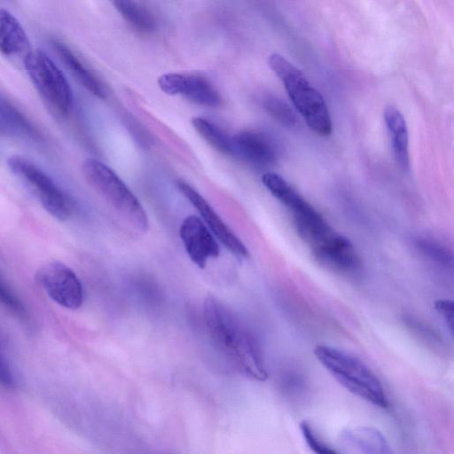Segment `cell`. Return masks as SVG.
I'll list each match as a JSON object with an SVG mask.
<instances>
[{
  "label": "cell",
  "instance_id": "1",
  "mask_svg": "<svg viewBox=\"0 0 454 454\" xmlns=\"http://www.w3.org/2000/svg\"><path fill=\"white\" fill-rule=\"evenodd\" d=\"M203 317L214 341L243 373L260 381L268 378L256 339L224 303L208 295L203 303Z\"/></svg>",
  "mask_w": 454,
  "mask_h": 454
},
{
  "label": "cell",
  "instance_id": "2",
  "mask_svg": "<svg viewBox=\"0 0 454 454\" xmlns=\"http://www.w3.org/2000/svg\"><path fill=\"white\" fill-rule=\"evenodd\" d=\"M298 235L322 264L341 273H355L361 261L348 239L336 231L309 202L292 212Z\"/></svg>",
  "mask_w": 454,
  "mask_h": 454
},
{
  "label": "cell",
  "instance_id": "3",
  "mask_svg": "<svg viewBox=\"0 0 454 454\" xmlns=\"http://www.w3.org/2000/svg\"><path fill=\"white\" fill-rule=\"evenodd\" d=\"M317 361L348 392L364 401L385 409L388 400L374 372L360 359L337 348L317 345L314 348Z\"/></svg>",
  "mask_w": 454,
  "mask_h": 454
},
{
  "label": "cell",
  "instance_id": "4",
  "mask_svg": "<svg viewBox=\"0 0 454 454\" xmlns=\"http://www.w3.org/2000/svg\"><path fill=\"white\" fill-rule=\"evenodd\" d=\"M269 65L281 80L296 110L315 133L326 137L333 124L324 98L308 81L304 74L284 56L273 53Z\"/></svg>",
  "mask_w": 454,
  "mask_h": 454
},
{
  "label": "cell",
  "instance_id": "5",
  "mask_svg": "<svg viewBox=\"0 0 454 454\" xmlns=\"http://www.w3.org/2000/svg\"><path fill=\"white\" fill-rule=\"evenodd\" d=\"M83 176L132 228L145 232L149 227L147 214L139 200L121 177L107 165L94 159H86L82 166Z\"/></svg>",
  "mask_w": 454,
  "mask_h": 454
},
{
  "label": "cell",
  "instance_id": "6",
  "mask_svg": "<svg viewBox=\"0 0 454 454\" xmlns=\"http://www.w3.org/2000/svg\"><path fill=\"white\" fill-rule=\"evenodd\" d=\"M7 164L12 172L28 186L50 215L60 221L72 216L74 207L73 200L35 163L25 157L12 155Z\"/></svg>",
  "mask_w": 454,
  "mask_h": 454
},
{
  "label": "cell",
  "instance_id": "7",
  "mask_svg": "<svg viewBox=\"0 0 454 454\" xmlns=\"http://www.w3.org/2000/svg\"><path fill=\"white\" fill-rule=\"evenodd\" d=\"M33 84L55 110L67 114L74 102L72 89L59 67L42 50H31L23 59Z\"/></svg>",
  "mask_w": 454,
  "mask_h": 454
},
{
  "label": "cell",
  "instance_id": "8",
  "mask_svg": "<svg viewBox=\"0 0 454 454\" xmlns=\"http://www.w3.org/2000/svg\"><path fill=\"white\" fill-rule=\"evenodd\" d=\"M36 278L47 295L59 305L77 309L83 302L82 286L72 269L61 262H47Z\"/></svg>",
  "mask_w": 454,
  "mask_h": 454
},
{
  "label": "cell",
  "instance_id": "9",
  "mask_svg": "<svg viewBox=\"0 0 454 454\" xmlns=\"http://www.w3.org/2000/svg\"><path fill=\"white\" fill-rule=\"evenodd\" d=\"M160 89L168 95H182L189 101L207 107L220 105L221 96L207 78L196 74L168 73L158 78Z\"/></svg>",
  "mask_w": 454,
  "mask_h": 454
},
{
  "label": "cell",
  "instance_id": "10",
  "mask_svg": "<svg viewBox=\"0 0 454 454\" xmlns=\"http://www.w3.org/2000/svg\"><path fill=\"white\" fill-rule=\"evenodd\" d=\"M176 185L182 194L201 215L215 237L233 254L240 258L249 257V251L239 238L229 228L211 205L193 187L183 180Z\"/></svg>",
  "mask_w": 454,
  "mask_h": 454
},
{
  "label": "cell",
  "instance_id": "11",
  "mask_svg": "<svg viewBox=\"0 0 454 454\" xmlns=\"http://www.w3.org/2000/svg\"><path fill=\"white\" fill-rule=\"evenodd\" d=\"M179 234L187 254L199 268L204 269L209 259L219 256V245L198 216H186L181 223Z\"/></svg>",
  "mask_w": 454,
  "mask_h": 454
},
{
  "label": "cell",
  "instance_id": "12",
  "mask_svg": "<svg viewBox=\"0 0 454 454\" xmlns=\"http://www.w3.org/2000/svg\"><path fill=\"white\" fill-rule=\"evenodd\" d=\"M340 454H394L384 434L372 427H356L342 431Z\"/></svg>",
  "mask_w": 454,
  "mask_h": 454
},
{
  "label": "cell",
  "instance_id": "13",
  "mask_svg": "<svg viewBox=\"0 0 454 454\" xmlns=\"http://www.w3.org/2000/svg\"><path fill=\"white\" fill-rule=\"evenodd\" d=\"M233 155L258 166H268L277 160V150L265 135L243 130L232 137Z\"/></svg>",
  "mask_w": 454,
  "mask_h": 454
},
{
  "label": "cell",
  "instance_id": "14",
  "mask_svg": "<svg viewBox=\"0 0 454 454\" xmlns=\"http://www.w3.org/2000/svg\"><path fill=\"white\" fill-rule=\"evenodd\" d=\"M31 51L29 40L18 19L7 9L0 8V52L5 57H19Z\"/></svg>",
  "mask_w": 454,
  "mask_h": 454
},
{
  "label": "cell",
  "instance_id": "15",
  "mask_svg": "<svg viewBox=\"0 0 454 454\" xmlns=\"http://www.w3.org/2000/svg\"><path fill=\"white\" fill-rule=\"evenodd\" d=\"M384 119L391 137L395 162L403 170H408L410 157L408 129L405 120L401 112L394 106H387L385 109Z\"/></svg>",
  "mask_w": 454,
  "mask_h": 454
},
{
  "label": "cell",
  "instance_id": "16",
  "mask_svg": "<svg viewBox=\"0 0 454 454\" xmlns=\"http://www.w3.org/2000/svg\"><path fill=\"white\" fill-rule=\"evenodd\" d=\"M54 49L61 60L72 72L79 82L91 94L98 98H106V90L100 80L78 59V57L63 43L53 42Z\"/></svg>",
  "mask_w": 454,
  "mask_h": 454
},
{
  "label": "cell",
  "instance_id": "17",
  "mask_svg": "<svg viewBox=\"0 0 454 454\" xmlns=\"http://www.w3.org/2000/svg\"><path fill=\"white\" fill-rule=\"evenodd\" d=\"M0 122L7 134H14L35 141L41 137L31 121L2 94H0Z\"/></svg>",
  "mask_w": 454,
  "mask_h": 454
},
{
  "label": "cell",
  "instance_id": "18",
  "mask_svg": "<svg viewBox=\"0 0 454 454\" xmlns=\"http://www.w3.org/2000/svg\"><path fill=\"white\" fill-rule=\"evenodd\" d=\"M114 8L120 15L140 33H152L156 29V20L152 12L133 1H114Z\"/></svg>",
  "mask_w": 454,
  "mask_h": 454
},
{
  "label": "cell",
  "instance_id": "19",
  "mask_svg": "<svg viewBox=\"0 0 454 454\" xmlns=\"http://www.w3.org/2000/svg\"><path fill=\"white\" fill-rule=\"evenodd\" d=\"M192 124L200 136L215 150L233 155L232 137L216 124L202 117H193Z\"/></svg>",
  "mask_w": 454,
  "mask_h": 454
},
{
  "label": "cell",
  "instance_id": "20",
  "mask_svg": "<svg viewBox=\"0 0 454 454\" xmlns=\"http://www.w3.org/2000/svg\"><path fill=\"white\" fill-rule=\"evenodd\" d=\"M262 107L276 121L286 127H294L297 123V117L292 107L276 96H266L262 99Z\"/></svg>",
  "mask_w": 454,
  "mask_h": 454
},
{
  "label": "cell",
  "instance_id": "21",
  "mask_svg": "<svg viewBox=\"0 0 454 454\" xmlns=\"http://www.w3.org/2000/svg\"><path fill=\"white\" fill-rule=\"evenodd\" d=\"M416 247L425 256L444 266L452 264L451 253L439 242L428 239H419Z\"/></svg>",
  "mask_w": 454,
  "mask_h": 454
},
{
  "label": "cell",
  "instance_id": "22",
  "mask_svg": "<svg viewBox=\"0 0 454 454\" xmlns=\"http://www.w3.org/2000/svg\"><path fill=\"white\" fill-rule=\"evenodd\" d=\"M300 429L306 444L314 454H340L317 434L308 421H302Z\"/></svg>",
  "mask_w": 454,
  "mask_h": 454
},
{
  "label": "cell",
  "instance_id": "23",
  "mask_svg": "<svg viewBox=\"0 0 454 454\" xmlns=\"http://www.w3.org/2000/svg\"><path fill=\"white\" fill-rule=\"evenodd\" d=\"M0 304L20 318L27 317V310L23 302L1 278Z\"/></svg>",
  "mask_w": 454,
  "mask_h": 454
},
{
  "label": "cell",
  "instance_id": "24",
  "mask_svg": "<svg viewBox=\"0 0 454 454\" xmlns=\"http://www.w3.org/2000/svg\"><path fill=\"white\" fill-rule=\"evenodd\" d=\"M434 309L437 311V313L441 316V317L443 319L450 333L452 334L454 315V307L452 301L447 299H439L434 302Z\"/></svg>",
  "mask_w": 454,
  "mask_h": 454
},
{
  "label": "cell",
  "instance_id": "25",
  "mask_svg": "<svg viewBox=\"0 0 454 454\" xmlns=\"http://www.w3.org/2000/svg\"><path fill=\"white\" fill-rule=\"evenodd\" d=\"M0 384L12 387L13 386V377L7 361L0 355Z\"/></svg>",
  "mask_w": 454,
  "mask_h": 454
},
{
  "label": "cell",
  "instance_id": "26",
  "mask_svg": "<svg viewBox=\"0 0 454 454\" xmlns=\"http://www.w3.org/2000/svg\"><path fill=\"white\" fill-rule=\"evenodd\" d=\"M0 134H7L6 130L4 129V128L3 127V125L1 124L0 122Z\"/></svg>",
  "mask_w": 454,
  "mask_h": 454
},
{
  "label": "cell",
  "instance_id": "27",
  "mask_svg": "<svg viewBox=\"0 0 454 454\" xmlns=\"http://www.w3.org/2000/svg\"><path fill=\"white\" fill-rule=\"evenodd\" d=\"M0 345H1V340H0Z\"/></svg>",
  "mask_w": 454,
  "mask_h": 454
}]
</instances>
